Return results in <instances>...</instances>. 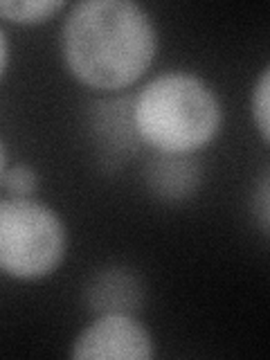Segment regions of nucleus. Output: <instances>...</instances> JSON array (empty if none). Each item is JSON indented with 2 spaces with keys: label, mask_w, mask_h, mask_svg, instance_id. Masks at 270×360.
Segmentation results:
<instances>
[{
  "label": "nucleus",
  "mask_w": 270,
  "mask_h": 360,
  "mask_svg": "<svg viewBox=\"0 0 270 360\" xmlns=\"http://www.w3.org/2000/svg\"><path fill=\"white\" fill-rule=\"evenodd\" d=\"M223 108L200 77L165 72L135 97L133 127L158 153L189 155L207 146L221 129Z\"/></svg>",
  "instance_id": "obj_2"
},
{
  "label": "nucleus",
  "mask_w": 270,
  "mask_h": 360,
  "mask_svg": "<svg viewBox=\"0 0 270 360\" xmlns=\"http://www.w3.org/2000/svg\"><path fill=\"white\" fill-rule=\"evenodd\" d=\"M7 59H9V45H7V37L3 27H0V77H3L5 68H7Z\"/></svg>",
  "instance_id": "obj_11"
},
{
  "label": "nucleus",
  "mask_w": 270,
  "mask_h": 360,
  "mask_svg": "<svg viewBox=\"0 0 270 360\" xmlns=\"http://www.w3.org/2000/svg\"><path fill=\"white\" fill-rule=\"evenodd\" d=\"M68 234L52 207L32 198L0 200V270L16 279H41L61 266Z\"/></svg>",
  "instance_id": "obj_3"
},
{
  "label": "nucleus",
  "mask_w": 270,
  "mask_h": 360,
  "mask_svg": "<svg viewBox=\"0 0 270 360\" xmlns=\"http://www.w3.org/2000/svg\"><path fill=\"white\" fill-rule=\"evenodd\" d=\"M7 155H5V146H3V142H0V180H3V176H5V172H7Z\"/></svg>",
  "instance_id": "obj_12"
},
{
  "label": "nucleus",
  "mask_w": 270,
  "mask_h": 360,
  "mask_svg": "<svg viewBox=\"0 0 270 360\" xmlns=\"http://www.w3.org/2000/svg\"><path fill=\"white\" fill-rule=\"evenodd\" d=\"M3 183L14 198H32L39 189V176L27 165H14L5 172Z\"/></svg>",
  "instance_id": "obj_9"
},
{
  "label": "nucleus",
  "mask_w": 270,
  "mask_h": 360,
  "mask_svg": "<svg viewBox=\"0 0 270 360\" xmlns=\"http://www.w3.org/2000/svg\"><path fill=\"white\" fill-rule=\"evenodd\" d=\"M252 117L262 140H270V68L266 65L259 75L255 90H252Z\"/></svg>",
  "instance_id": "obj_8"
},
{
  "label": "nucleus",
  "mask_w": 270,
  "mask_h": 360,
  "mask_svg": "<svg viewBox=\"0 0 270 360\" xmlns=\"http://www.w3.org/2000/svg\"><path fill=\"white\" fill-rule=\"evenodd\" d=\"M88 304L99 315L131 313L140 307L142 290L138 279L122 268H108L97 273L88 284Z\"/></svg>",
  "instance_id": "obj_5"
},
{
  "label": "nucleus",
  "mask_w": 270,
  "mask_h": 360,
  "mask_svg": "<svg viewBox=\"0 0 270 360\" xmlns=\"http://www.w3.org/2000/svg\"><path fill=\"white\" fill-rule=\"evenodd\" d=\"M158 34L133 0H82L61 30V52L79 82L117 90L135 84L155 59Z\"/></svg>",
  "instance_id": "obj_1"
},
{
  "label": "nucleus",
  "mask_w": 270,
  "mask_h": 360,
  "mask_svg": "<svg viewBox=\"0 0 270 360\" xmlns=\"http://www.w3.org/2000/svg\"><path fill=\"white\" fill-rule=\"evenodd\" d=\"M153 338L131 313H104L75 338L77 360H151Z\"/></svg>",
  "instance_id": "obj_4"
},
{
  "label": "nucleus",
  "mask_w": 270,
  "mask_h": 360,
  "mask_svg": "<svg viewBox=\"0 0 270 360\" xmlns=\"http://www.w3.org/2000/svg\"><path fill=\"white\" fill-rule=\"evenodd\" d=\"M65 9L63 0H0V16L20 22V25H37Z\"/></svg>",
  "instance_id": "obj_7"
},
{
  "label": "nucleus",
  "mask_w": 270,
  "mask_h": 360,
  "mask_svg": "<svg viewBox=\"0 0 270 360\" xmlns=\"http://www.w3.org/2000/svg\"><path fill=\"white\" fill-rule=\"evenodd\" d=\"M259 219H262V228L268 232V176L262 183V191H259Z\"/></svg>",
  "instance_id": "obj_10"
},
{
  "label": "nucleus",
  "mask_w": 270,
  "mask_h": 360,
  "mask_svg": "<svg viewBox=\"0 0 270 360\" xmlns=\"http://www.w3.org/2000/svg\"><path fill=\"white\" fill-rule=\"evenodd\" d=\"M146 178L158 196L183 198L196 187L198 169L187 160V155L160 153L146 169Z\"/></svg>",
  "instance_id": "obj_6"
}]
</instances>
